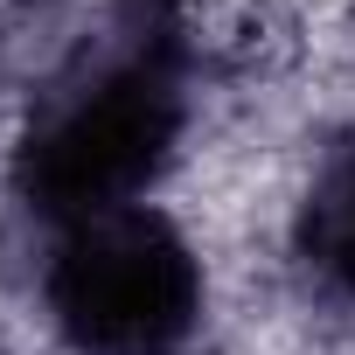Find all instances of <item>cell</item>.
I'll use <instances>...</instances> for the list:
<instances>
[{
	"label": "cell",
	"instance_id": "obj_3",
	"mask_svg": "<svg viewBox=\"0 0 355 355\" xmlns=\"http://www.w3.org/2000/svg\"><path fill=\"white\" fill-rule=\"evenodd\" d=\"M293 265H300L306 293H320L334 306H355V139L320 160L313 189L300 196Z\"/></svg>",
	"mask_w": 355,
	"mask_h": 355
},
{
	"label": "cell",
	"instance_id": "obj_1",
	"mask_svg": "<svg viewBox=\"0 0 355 355\" xmlns=\"http://www.w3.org/2000/svg\"><path fill=\"white\" fill-rule=\"evenodd\" d=\"M189 125V0H112L105 28L35 70L15 196L49 230L146 202Z\"/></svg>",
	"mask_w": 355,
	"mask_h": 355
},
{
	"label": "cell",
	"instance_id": "obj_2",
	"mask_svg": "<svg viewBox=\"0 0 355 355\" xmlns=\"http://www.w3.org/2000/svg\"><path fill=\"white\" fill-rule=\"evenodd\" d=\"M42 313L70 355H182L202 327V258L153 202L56 230Z\"/></svg>",
	"mask_w": 355,
	"mask_h": 355
}]
</instances>
